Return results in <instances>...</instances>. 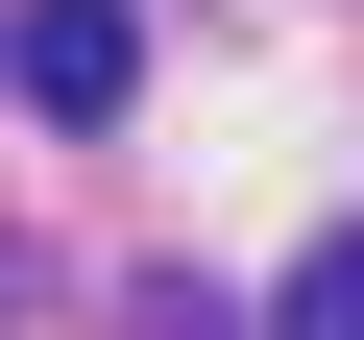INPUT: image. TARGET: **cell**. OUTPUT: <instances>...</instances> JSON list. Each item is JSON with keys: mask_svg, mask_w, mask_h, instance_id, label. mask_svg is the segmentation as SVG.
Returning a JSON list of instances; mask_svg holds the SVG:
<instances>
[{"mask_svg": "<svg viewBox=\"0 0 364 340\" xmlns=\"http://www.w3.org/2000/svg\"><path fill=\"white\" fill-rule=\"evenodd\" d=\"M0 73H25L49 122H122L146 97V25H122V0H0Z\"/></svg>", "mask_w": 364, "mask_h": 340, "instance_id": "6da1fadb", "label": "cell"}, {"mask_svg": "<svg viewBox=\"0 0 364 340\" xmlns=\"http://www.w3.org/2000/svg\"><path fill=\"white\" fill-rule=\"evenodd\" d=\"M267 316H291V340H364V219H340V243H316V267H291Z\"/></svg>", "mask_w": 364, "mask_h": 340, "instance_id": "7a4b0ae2", "label": "cell"}]
</instances>
